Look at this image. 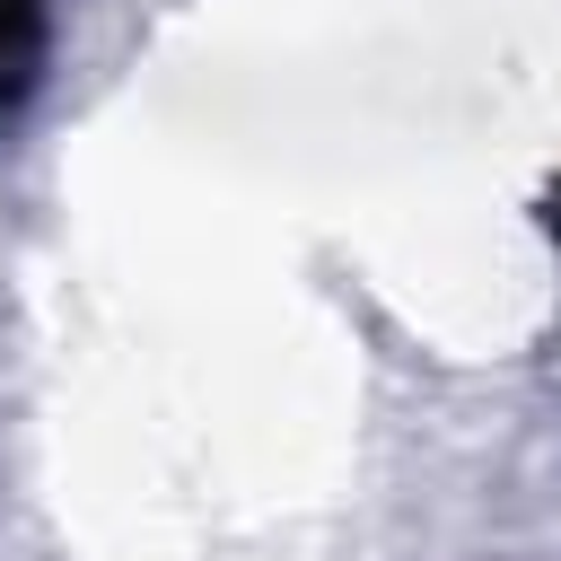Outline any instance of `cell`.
Here are the masks:
<instances>
[{
    "label": "cell",
    "instance_id": "1",
    "mask_svg": "<svg viewBox=\"0 0 561 561\" xmlns=\"http://www.w3.org/2000/svg\"><path fill=\"white\" fill-rule=\"evenodd\" d=\"M44 70V0H0V105H18Z\"/></svg>",
    "mask_w": 561,
    "mask_h": 561
},
{
    "label": "cell",
    "instance_id": "2",
    "mask_svg": "<svg viewBox=\"0 0 561 561\" xmlns=\"http://www.w3.org/2000/svg\"><path fill=\"white\" fill-rule=\"evenodd\" d=\"M543 219H552V237H561V193H552V210H543Z\"/></svg>",
    "mask_w": 561,
    "mask_h": 561
}]
</instances>
